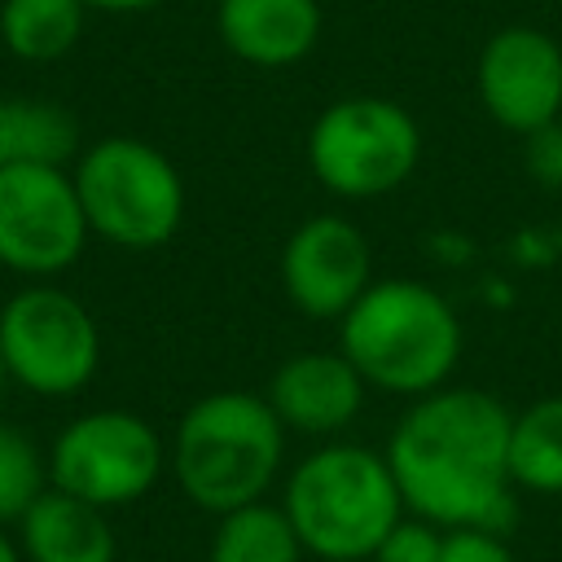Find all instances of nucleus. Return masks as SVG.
I'll return each mask as SVG.
<instances>
[{
    "mask_svg": "<svg viewBox=\"0 0 562 562\" xmlns=\"http://www.w3.org/2000/svg\"><path fill=\"white\" fill-rule=\"evenodd\" d=\"M509 408L483 386H435L400 413L386 465L404 509L439 527H496L509 518Z\"/></svg>",
    "mask_w": 562,
    "mask_h": 562,
    "instance_id": "nucleus-1",
    "label": "nucleus"
},
{
    "mask_svg": "<svg viewBox=\"0 0 562 562\" xmlns=\"http://www.w3.org/2000/svg\"><path fill=\"white\" fill-rule=\"evenodd\" d=\"M465 334L457 307L426 281L386 277L338 316V351L360 369L369 391L417 400L443 386L461 360Z\"/></svg>",
    "mask_w": 562,
    "mask_h": 562,
    "instance_id": "nucleus-2",
    "label": "nucleus"
},
{
    "mask_svg": "<svg viewBox=\"0 0 562 562\" xmlns=\"http://www.w3.org/2000/svg\"><path fill=\"white\" fill-rule=\"evenodd\" d=\"M303 553L316 562H369L382 536L404 514L386 452L351 439H325L281 483Z\"/></svg>",
    "mask_w": 562,
    "mask_h": 562,
    "instance_id": "nucleus-3",
    "label": "nucleus"
},
{
    "mask_svg": "<svg viewBox=\"0 0 562 562\" xmlns=\"http://www.w3.org/2000/svg\"><path fill=\"white\" fill-rule=\"evenodd\" d=\"M285 426L255 391H211L193 400L167 443V470L180 492L224 514L246 501H263L285 465Z\"/></svg>",
    "mask_w": 562,
    "mask_h": 562,
    "instance_id": "nucleus-4",
    "label": "nucleus"
},
{
    "mask_svg": "<svg viewBox=\"0 0 562 562\" xmlns=\"http://www.w3.org/2000/svg\"><path fill=\"white\" fill-rule=\"evenodd\" d=\"M92 237L119 250L167 246L184 224V176L140 136H101L70 167Z\"/></svg>",
    "mask_w": 562,
    "mask_h": 562,
    "instance_id": "nucleus-5",
    "label": "nucleus"
},
{
    "mask_svg": "<svg viewBox=\"0 0 562 562\" xmlns=\"http://www.w3.org/2000/svg\"><path fill=\"white\" fill-rule=\"evenodd\" d=\"M303 154L325 193L342 202H373L417 171L422 123L391 97H338L312 119Z\"/></svg>",
    "mask_w": 562,
    "mask_h": 562,
    "instance_id": "nucleus-6",
    "label": "nucleus"
},
{
    "mask_svg": "<svg viewBox=\"0 0 562 562\" xmlns=\"http://www.w3.org/2000/svg\"><path fill=\"white\" fill-rule=\"evenodd\" d=\"M4 369L31 395H79L101 364L97 316L61 285L35 281L0 307Z\"/></svg>",
    "mask_w": 562,
    "mask_h": 562,
    "instance_id": "nucleus-7",
    "label": "nucleus"
},
{
    "mask_svg": "<svg viewBox=\"0 0 562 562\" xmlns=\"http://www.w3.org/2000/svg\"><path fill=\"white\" fill-rule=\"evenodd\" d=\"M167 470V439L127 408H88L70 417L48 448V483L101 509L154 492Z\"/></svg>",
    "mask_w": 562,
    "mask_h": 562,
    "instance_id": "nucleus-8",
    "label": "nucleus"
},
{
    "mask_svg": "<svg viewBox=\"0 0 562 562\" xmlns=\"http://www.w3.org/2000/svg\"><path fill=\"white\" fill-rule=\"evenodd\" d=\"M88 237L92 228L66 167H0V268L53 281L83 255Z\"/></svg>",
    "mask_w": 562,
    "mask_h": 562,
    "instance_id": "nucleus-9",
    "label": "nucleus"
},
{
    "mask_svg": "<svg viewBox=\"0 0 562 562\" xmlns=\"http://www.w3.org/2000/svg\"><path fill=\"white\" fill-rule=\"evenodd\" d=\"M474 92L487 119L514 136L562 119V44L540 26H501L479 48Z\"/></svg>",
    "mask_w": 562,
    "mask_h": 562,
    "instance_id": "nucleus-10",
    "label": "nucleus"
},
{
    "mask_svg": "<svg viewBox=\"0 0 562 562\" xmlns=\"http://www.w3.org/2000/svg\"><path fill=\"white\" fill-rule=\"evenodd\" d=\"M281 290L307 321H338L373 281V250L356 220L338 211L307 215L281 246Z\"/></svg>",
    "mask_w": 562,
    "mask_h": 562,
    "instance_id": "nucleus-11",
    "label": "nucleus"
},
{
    "mask_svg": "<svg viewBox=\"0 0 562 562\" xmlns=\"http://www.w3.org/2000/svg\"><path fill=\"white\" fill-rule=\"evenodd\" d=\"M263 400L272 404V413L281 417L285 430L312 435V439H334L364 413L369 382L338 347H329V351L312 347V351L285 356L272 369Z\"/></svg>",
    "mask_w": 562,
    "mask_h": 562,
    "instance_id": "nucleus-12",
    "label": "nucleus"
},
{
    "mask_svg": "<svg viewBox=\"0 0 562 562\" xmlns=\"http://www.w3.org/2000/svg\"><path fill=\"white\" fill-rule=\"evenodd\" d=\"M321 0H220L215 31L224 48L259 70H285L316 53L321 44Z\"/></svg>",
    "mask_w": 562,
    "mask_h": 562,
    "instance_id": "nucleus-13",
    "label": "nucleus"
},
{
    "mask_svg": "<svg viewBox=\"0 0 562 562\" xmlns=\"http://www.w3.org/2000/svg\"><path fill=\"white\" fill-rule=\"evenodd\" d=\"M22 562H119V536L101 505L44 487L18 518Z\"/></svg>",
    "mask_w": 562,
    "mask_h": 562,
    "instance_id": "nucleus-14",
    "label": "nucleus"
},
{
    "mask_svg": "<svg viewBox=\"0 0 562 562\" xmlns=\"http://www.w3.org/2000/svg\"><path fill=\"white\" fill-rule=\"evenodd\" d=\"M70 158H79V123L66 105L35 97H0V167H66Z\"/></svg>",
    "mask_w": 562,
    "mask_h": 562,
    "instance_id": "nucleus-15",
    "label": "nucleus"
},
{
    "mask_svg": "<svg viewBox=\"0 0 562 562\" xmlns=\"http://www.w3.org/2000/svg\"><path fill=\"white\" fill-rule=\"evenodd\" d=\"M303 540L281 501H246L215 514L206 562H303Z\"/></svg>",
    "mask_w": 562,
    "mask_h": 562,
    "instance_id": "nucleus-16",
    "label": "nucleus"
},
{
    "mask_svg": "<svg viewBox=\"0 0 562 562\" xmlns=\"http://www.w3.org/2000/svg\"><path fill=\"white\" fill-rule=\"evenodd\" d=\"M509 479L531 496H562V391L509 417Z\"/></svg>",
    "mask_w": 562,
    "mask_h": 562,
    "instance_id": "nucleus-17",
    "label": "nucleus"
},
{
    "mask_svg": "<svg viewBox=\"0 0 562 562\" xmlns=\"http://www.w3.org/2000/svg\"><path fill=\"white\" fill-rule=\"evenodd\" d=\"M88 22L83 0H0V40L18 61H61Z\"/></svg>",
    "mask_w": 562,
    "mask_h": 562,
    "instance_id": "nucleus-18",
    "label": "nucleus"
},
{
    "mask_svg": "<svg viewBox=\"0 0 562 562\" xmlns=\"http://www.w3.org/2000/svg\"><path fill=\"white\" fill-rule=\"evenodd\" d=\"M44 487H48V457L35 448V439L22 426L0 422V527L18 522Z\"/></svg>",
    "mask_w": 562,
    "mask_h": 562,
    "instance_id": "nucleus-19",
    "label": "nucleus"
},
{
    "mask_svg": "<svg viewBox=\"0 0 562 562\" xmlns=\"http://www.w3.org/2000/svg\"><path fill=\"white\" fill-rule=\"evenodd\" d=\"M439 549H443V527L404 509L369 562H439Z\"/></svg>",
    "mask_w": 562,
    "mask_h": 562,
    "instance_id": "nucleus-20",
    "label": "nucleus"
},
{
    "mask_svg": "<svg viewBox=\"0 0 562 562\" xmlns=\"http://www.w3.org/2000/svg\"><path fill=\"white\" fill-rule=\"evenodd\" d=\"M522 167L540 189L562 193V119L522 136Z\"/></svg>",
    "mask_w": 562,
    "mask_h": 562,
    "instance_id": "nucleus-21",
    "label": "nucleus"
},
{
    "mask_svg": "<svg viewBox=\"0 0 562 562\" xmlns=\"http://www.w3.org/2000/svg\"><path fill=\"white\" fill-rule=\"evenodd\" d=\"M439 562H518L496 527H443Z\"/></svg>",
    "mask_w": 562,
    "mask_h": 562,
    "instance_id": "nucleus-22",
    "label": "nucleus"
},
{
    "mask_svg": "<svg viewBox=\"0 0 562 562\" xmlns=\"http://www.w3.org/2000/svg\"><path fill=\"white\" fill-rule=\"evenodd\" d=\"M88 9H101V13H140V9H154L162 0H83Z\"/></svg>",
    "mask_w": 562,
    "mask_h": 562,
    "instance_id": "nucleus-23",
    "label": "nucleus"
},
{
    "mask_svg": "<svg viewBox=\"0 0 562 562\" xmlns=\"http://www.w3.org/2000/svg\"><path fill=\"white\" fill-rule=\"evenodd\" d=\"M0 562H22V549L4 536V527H0Z\"/></svg>",
    "mask_w": 562,
    "mask_h": 562,
    "instance_id": "nucleus-24",
    "label": "nucleus"
},
{
    "mask_svg": "<svg viewBox=\"0 0 562 562\" xmlns=\"http://www.w3.org/2000/svg\"><path fill=\"white\" fill-rule=\"evenodd\" d=\"M9 382V369H4V351H0V386Z\"/></svg>",
    "mask_w": 562,
    "mask_h": 562,
    "instance_id": "nucleus-25",
    "label": "nucleus"
},
{
    "mask_svg": "<svg viewBox=\"0 0 562 562\" xmlns=\"http://www.w3.org/2000/svg\"><path fill=\"white\" fill-rule=\"evenodd\" d=\"M215 4H220V0H215Z\"/></svg>",
    "mask_w": 562,
    "mask_h": 562,
    "instance_id": "nucleus-26",
    "label": "nucleus"
}]
</instances>
